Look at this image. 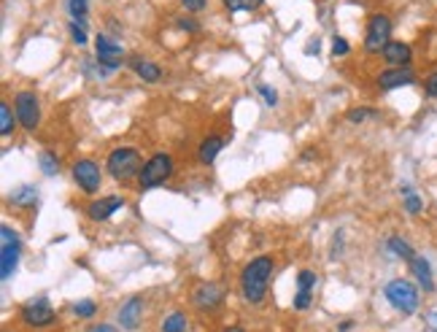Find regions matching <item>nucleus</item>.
<instances>
[{"label": "nucleus", "instance_id": "f704fd0d", "mask_svg": "<svg viewBox=\"0 0 437 332\" xmlns=\"http://www.w3.org/2000/svg\"><path fill=\"white\" fill-rule=\"evenodd\" d=\"M206 3H208V0H181V6H184L187 11H192V14L203 11V8H206Z\"/></svg>", "mask_w": 437, "mask_h": 332}, {"label": "nucleus", "instance_id": "c9c22d12", "mask_svg": "<svg viewBox=\"0 0 437 332\" xmlns=\"http://www.w3.org/2000/svg\"><path fill=\"white\" fill-rule=\"evenodd\" d=\"M175 25H178L181 30H187V33H194V30H200V25H197V22H192V19H178Z\"/></svg>", "mask_w": 437, "mask_h": 332}, {"label": "nucleus", "instance_id": "39448f33", "mask_svg": "<svg viewBox=\"0 0 437 332\" xmlns=\"http://www.w3.org/2000/svg\"><path fill=\"white\" fill-rule=\"evenodd\" d=\"M0 241H3V246H0V279L8 281L19 265L22 238L11 230V225H3V227H0Z\"/></svg>", "mask_w": 437, "mask_h": 332}, {"label": "nucleus", "instance_id": "20e7f679", "mask_svg": "<svg viewBox=\"0 0 437 332\" xmlns=\"http://www.w3.org/2000/svg\"><path fill=\"white\" fill-rule=\"evenodd\" d=\"M173 175V157L165 154V152H157L143 162V171L138 175V187L140 192L146 190H154V187H162L168 178Z\"/></svg>", "mask_w": 437, "mask_h": 332}, {"label": "nucleus", "instance_id": "0eeeda50", "mask_svg": "<svg viewBox=\"0 0 437 332\" xmlns=\"http://www.w3.org/2000/svg\"><path fill=\"white\" fill-rule=\"evenodd\" d=\"M19 316H22V321H25L27 327H33V330L52 327L54 321H57V311L49 305L46 298H35V300H30V303H25V305L19 308Z\"/></svg>", "mask_w": 437, "mask_h": 332}, {"label": "nucleus", "instance_id": "ea45409f", "mask_svg": "<svg viewBox=\"0 0 437 332\" xmlns=\"http://www.w3.org/2000/svg\"><path fill=\"white\" fill-rule=\"evenodd\" d=\"M426 324L432 327V332H437V311H432V314H426Z\"/></svg>", "mask_w": 437, "mask_h": 332}, {"label": "nucleus", "instance_id": "2f4dec72", "mask_svg": "<svg viewBox=\"0 0 437 332\" xmlns=\"http://www.w3.org/2000/svg\"><path fill=\"white\" fill-rule=\"evenodd\" d=\"M311 303H314V295H311V292H297L295 300H292L295 311H305V308H311Z\"/></svg>", "mask_w": 437, "mask_h": 332}, {"label": "nucleus", "instance_id": "b1692460", "mask_svg": "<svg viewBox=\"0 0 437 332\" xmlns=\"http://www.w3.org/2000/svg\"><path fill=\"white\" fill-rule=\"evenodd\" d=\"M70 314L76 316V319H92V316L98 314V303L95 300H79V303L70 305Z\"/></svg>", "mask_w": 437, "mask_h": 332}, {"label": "nucleus", "instance_id": "9d476101", "mask_svg": "<svg viewBox=\"0 0 437 332\" xmlns=\"http://www.w3.org/2000/svg\"><path fill=\"white\" fill-rule=\"evenodd\" d=\"M95 60H98V65H103L108 73H114V70H119V65H122L124 52L114 38H108V35L100 33L95 38Z\"/></svg>", "mask_w": 437, "mask_h": 332}, {"label": "nucleus", "instance_id": "f8f14e48", "mask_svg": "<svg viewBox=\"0 0 437 332\" xmlns=\"http://www.w3.org/2000/svg\"><path fill=\"white\" fill-rule=\"evenodd\" d=\"M143 308H146V303L140 295H133V298H127L122 303V308L116 311V321H119V327L124 332H133L140 327V321H143Z\"/></svg>", "mask_w": 437, "mask_h": 332}, {"label": "nucleus", "instance_id": "412c9836", "mask_svg": "<svg viewBox=\"0 0 437 332\" xmlns=\"http://www.w3.org/2000/svg\"><path fill=\"white\" fill-rule=\"evenodd\" d=\"M189 330V319L184 311H170V314L162 319L159 332H187Z\"/></svg>", "mask_w": 437, "mask_h": 332}, {"label": "nucleus", "instance_id": "f03ea898", "mask_svg": "<svg viewBox=\"0 0 437 332\" xmlns=\"http://www.w3.org/2000/svg\"><path fill=\"white\" fill-rule=\"evenodd\" d=\"M384 298L389 300V305L403 316H413L421 305L419 286L408 279H391L384 286Z\"/></svg>", "mask_w": 437, "mask_h": 332}, {"label": "nucleus", "instance_id": "ddd939ff", "mask_svg": "<svg viewBox=\"0 0 437 332\" xmlns=\"http://www.w3.org/2000/svg\"><path fill=\"white\" fill-rule=\"evenodd\" d=\"M410 84H416V70L410 68V65H405V68L381 70V76H378V89H384V92H391V89H400V87H410Z\"/></svg>", "mask_w": 437, "mask_h": 332}, {"label": "nucleus", "instance_id": "a19ab883", "mask_svg": "<svg viewBox=\"0 0 437 332\" xmlns=\"http://www.w3.org/2000/svg\"><path fill=\"white\" fill-rule=\"evenodd\" d=\"M314 157H316V149H305V152L300 154V159H302V162H311Z\"/></svg>", "mask_w": 437, "mask_h": 332}, {"label": "nucleus", "instance_id": "37998d69", "mask_svg": "<svg viewBox=\"0 0 437 332\" xmlns=\"http://www.w3.org/2000/svg\"><path fill=\"white\" fill-rule=\"evenodd\" d=\"M224 332H246V330H243V327H238V324H232V327H227Z\"/></svg>", "mask_w": 437, "mask_h": 332}, {"label": "nucleus", "instance_id": "f3484780", "mask_svg": "<svg viewBox=\"0 0 437 332\" xmlns=\"http://www.w3.org/2000/svg\"><path fill=\"white\" fill-rule=\"evenodd\" d=\"M410 270H413V276H416V281H419L421 289L432 295V292H435V276H432L429 260H426V257H419V254H416V260L410 263Z\"/></svg>", "mask_w": 437, "mask_h": 332}, {"label": "nucleus", "instance_id": "7c9ffc66", "mask_svg": "<svg viewBox=\"0 0 437 332\" xmlns=\"http://www.w3.org/2000/svg\"><path fill=\"white\" fill-rule=\"evenodd\" d=\"M257 92L262 95L264 105H270V108H276V105H278V92L270 87V84H260V87H257Z\"/></svg>", "mask_w": 437, "mask_h": 332}, {"label": "nucleus", "instance_id": "cd10ccee", "mask_svg": "<svg viewBox=\"0 0 437 332\" xmlns=\"http://www.w3.org/2000/svg\"><path fill=\"white\" fill-rule=\"evenodd\" d=\"M316 284H318V279H316L314 270H300L297 273V292H311L314 295Z\"/></svg>", "mask_w": 437, "mask_h": 332}, {"label": "nucleus", "instance_id": "4c0bfd02", "mask_svg": "<svg viewBox=\"0 0 437 332\" xmlns=\"http://www.w3.org/2000/svg\"><path fill=\"white\" fill-rule=\"evenodd\" d=\"M343 232H337V235H335V248H332V257H340V254H343Z\"/></svg>", "mask_w": 437, "mask_h": 332}, {"label": "nucleus", "instance_id": "dca6fc26", "mask_svg": "<svg viewBox=\"0 0 437 332\" xmlns=\"http://www.w3.org/2000/svg\"><path fill=\"white\" fill-rule=\"evenodd\" d=\"M130 68L135 70V76H138L140 81H146V84H154L162 79V68H159L157 62H152V60H143V57H133L130 60Z\"/></svg>", "mask_w": 437, "mask_h": 332}, {"label": "nucleus", "instance_id": "4be33fe9", "mask_svg": "<svg viewBox=\"0 0 437 332\" xmlns=\"http://www.w3.org/2000/svg\"><path fill=\"white\" fill-rule=\"evenodd\" d=\"M38 168H41V173L43 175H57L60 173V157L46 149V152L38 154Z\"/></svg>", "mask_w": 437, "mask_h": 332}, {"label": "nucleus", "instance_id": "a211bd4d", "mask_svg": "<svg viewBox=\"0 0 437 332\" xmlns=\"http://www.w3.org/2000/svg\"><path fill=\"white\" fill-rule=\"evenodd\" d=\"M222 149H224V135L213 133V135H208V138H203V143L197 146V159H200L203 165H210L213 159L219 157Z\"/></svg>", "mask_w": 437, "mask_h": 332}, {"label": "nucleus", "instance_id": "c85d7f7f", "mask_svg": "<svg viewBox=\"0 0 437 332\" xmlns=\"http://www.w3.org/2000/svg\"><path fill=\"white\" fill-rule=\"evenodd\" d=\"M346 117H349V122L359 124V122H368V119H372V117H378V111H375V108H351Z\"/></svg>", "mask_w": 437, "mask_h": 332}, {"label": "nucleus", "instance_id": "72a5a7b5", "mask_svg": "<svg viewBox=\"0 0 437 332\" xmlns=\"http://www.w3.org/2000/svg\"><path fill=\"white\" fill-rule=\"evenodd\" d=\"M424 92H426V98H437V70L426 76V81H424Z\"/></svg>", "mask_w": 437, "mask_h": 332}, {"label": "nucleus", "instance_id": "7ed1b4c3", "mask_svg": "<svg viewBox=\"0 0 437 332\" xmlns=\"http://www.w3.org/2000/svg\"><path fill=\"white\" fill-rule=\"evenodd\" d=\"M105 171L111 173V178L116 181H133L135 175H140L143 165H140V152L133 146H119L114 149L108 159H105Z\"/></svg>", "mask_w": 437, "mask_h": 332}, {"label": "nucleus", "instance_id": "423d86ee", "mask_svg": "<svg viewBox=\"0 0 437 332\" xmlns=\"http://www.w3.org/2000/svg\"><path fill=\"white\" fill-rule=\"evenodd\" d=\"M70 178L81 192L95 194L103 184V171H100V165L95 159H79L70 168Z\"/></svg>", "mask_w": 437, "mask_h": 332}, {"label": "nucleus", "instance_id": "79ce46f5", "mask_svg": "<svg viewBox=\"0 0 437 332\" xmlns=\"http://www.w3.org/2000/svg\"><path fill=\"white\" fill-rule=\"evenodd\" d=\"M308 54H318V41H311V44H308Z\"/></svg>", "mask_w": 437, "mask_h": 332}, {"label": "nucleus", "instance_id": "bb28decb", "mask_svg": "<svg viewBox=\"0 0 437 332\" xmlns=\"http://www.w3.org/2000/svg\"><path fill=\"white\" fill-rule=\"evenodd\" d=\"M222 3H224V8L229 14H235V11H254V8L262 6V0H222Z\"/></svg>", "mask_w": 437, "mask_h": 332}, {"label": "nucleus", "instance_id": "58836bf2", "mask_svg": "<svg viewBox=\"0 0 437 332\" xmlns=\"http://www.w3.org/2000/svg\"><path fill=\"white\" fill-rule=\"evenodd\" d=\"M354 327H356V321H354V319H346V321L337 324V332H351Z\"/></svg>", "mask_w": 437, "mask_h": 332}, {"label": "nucleus", "instance_id": "1a4fd4ad", "mask_svg": "<svg viewBox=\"0 0 437 332\" xmlns=\"http://www.w3.org/2000/svg\"><path fill=\"white\" fill-rule=\"evenodd\" d=\"M391 38V19L386 14H372L368 22V35H365V49L370 54H381Z\"/></svg>", "mask_w": 437, "mask_h": 332}, {"label": "nucleus", "instance_id": "aec40b11", "mask_svg": "<svg viewBox=\"0 0 437 332\" xmlns=\"http://www.w3.org/2000/svg\"><path fill=\"white\" fill-rule=\"evenodd\" d=\"M386 248L394 254V257H400V260H405V263L410 265L413 260H416V251H413V246L408 244L405 238H400V235H391L389 241H386Z\"/></svg>", "mask_w": 437, "mask_h": 332}, {"label": "nucleus", "instance_id": "c756f323", "mask_svg": "<svg viewBox=\"0 0 437 332\" xmlns=\"http://www.w3.org/2000/svg\"><path fill=\"white\" fill-rule=\"evenodd\" d=\"M68 11L73 19H87L89 14V0H68Z\"/></svg>", "mask_w": 437, "mask_h": 332}, {"label": "nucleus", "instance_id": "393cba45", "mask_svg": "<svg viewBox=\"0 0 437 332\" xmlns=\"http://www.w3.org/2000/svg\"><path fill=\"white\" fill-rule=\"evenodd\" d=\"M14 133V111L8 103H0V135L8 138Z\"/></svg>", "mask_w": 437, "mask_h": 332}, {"label": "nucleus", "instance_id": "f257e3e1", "mask_svg": "<svg viewBox=\"0 0 437 332\" xmlns=\"http://www.w3.org/2000/svg\"><path fill=\"white\" fill-rule=\"evenodd\" d=\"M273 257H254L251 263L241 270V295L248 305H260L267 298V286H270V276H273Z\"/></svg>", "mask_w": 437, "mask_h": 332}, {"label": "nucleus", "instance_id": "2eb2a0df", "mask_svg": "<svg viewBox=\"0 0 437 332\" xmlns=\"http://www.w3.org/2000/svg\"><path fill=\"white\" fill-rule=\"evenodd\" d=\"M381 54H384V60L391 68H405V65H410V57H413L410 46L403 44V41H389Z\"/></svg>", "mask_w": 437, "mask_h": 332}, {"label": "nucleus", "instance_id": "473e14b6", "mask_svg": "<svg viewBox=\"0 0 437 332\" xmlns=\"http://www.w3.org/2000/svg\"><path fill=\"white\" fill-rule=\"evenodd\" d=\"M349 52H351L349 41H346V38H335L332 41V54L335 57H346Z\"/></svg>", "mask_w": 437, "mask_h": 332}, {"label": "nucleus", "instance_id": "a878e982", "mask_svg": "<svg viewBox=\"0 0 437 332\" xmlns=\"http://www.w3.org/2000/svg\"><path fill=\"white\" fill-rule=\"evenodd\" d=\"M87 19H73L70 22V38H73V44H79V46H84L89 41V33H87Z\"/></svg>", "mask_w": 437, "mask_h": 332}, {"label": "nucleus", "instance_id": "9b49d317", "mask_svg": "<svg viewBox=\"0 0 437 332\" xmlns=\"http://www.w3.org/2000/svg\"><path fill=\"white\" fill-rule=\"evenodd\" d=\"M192 303L197 311L213 314V311H219V308L224 305V289H222L219 284H200V286L194 289Z\"/></svg>", "mask_w": 437, "mask_h": 332}, {"label": "nucleus", "instance_id": "e433bc0d", "mask_svg": "<svg viewBox=\"0 0 437 332\" xmlns=\"http://www.w3.org/2000/svg\"><path fill=\"white\" fill-rule=\"evenodd\" d=\"M87 332H119V330H116L114 324H92Z\"/></svg>", "mask_w": 437, "mask_h": 332}, {"label": "nucleus", "instance_id": "6e6552de", "mask_svg": "<svg viewBox=\"0 0 437 332\" xmlns=\"http://www.w3.org/2000/svg\"><path fill=\"white\" fill-rule=\"evenodd\" d=\"M14 114H17V122L27 133H33L35 127L41 124V100H38V95L30 92V89L19 92L17 100H14Z\"/></svg>", "mask_w": 437, "mask_h": 332}, {"label": "nucleus", "instance_id": "6ab92c4d", "mask_svg": "<svg viewBox=\"0 0 437 332\" xmlns=\"http://www.w3.org/2000/svg\"><path fill=\"white\" fill-rule=\"evenodd\" d=\"M38 200H41V194H38V190L30 187V184L17 187L14 192L8 194V203H11V206H17V208H35V206H38Z\"/></svg>", "mask_w": 437, "mask_h": 332}, {"label": "nucleus", "instance_id": "5701e85b", "mask_svg": "<svg viewBox=\"0 0 437 332\" xmlns=\"http://www.w3.org/2000/svg\"><path fill=\"white\" fill-rule=\"evenodd\" d=\"M400 192H403V203H405V211H408V213H413V216H416V213H421V208H424V203H421V197L416 192H413V187H410V184H403V187H400Z\"/></svg>", "mask_w": 437, "mask_h": 332}, {"label": "nucleus", "instance_id": "4468645a", "mask_svg": "<svg viewBox=\"0 0 437 332\" xmlns=\"http://www.w3.org/2000/svg\"><path fill=\"white\" fill-rule=\"evenodd\" d=\"M122 206H124V197H119V194H108V197H100V200H92V203H89L87 216L92 222H105V219H111Z\"/></svg>", "mask_w": 437, "mask_h": 332}]
</instances>
